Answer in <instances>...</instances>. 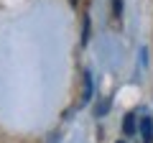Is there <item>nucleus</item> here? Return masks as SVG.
Returning a JSON list of instances; mask_svg holds the SVG:
<instances>
[{
    "mask_svg": "<svg viewBox=\"0 0 153 143\" xmlns=\"http://www.w3.org/2000/svg\"><path fill=\"white\" fill-rule=\"evenodd\" d=\"M69 3H71V5H76V0H69Z\"/></svg>",
    "mask_w": 153,
    "mask_h": 143,
    "instance_id": "obj_4",
    "label": "nucleus"
},
{
    "mask_svg": "<svg viewBox=\"0 0 153 143\" xmlns=\"http://www.w3.org/2000/svg\"><path fill=\"white\" fill-rule=\"evenodd\" d=\"M117 143H125V141H117Z\"/></svg>",
    "mask_w": 153,
    "mask_h": 143,
    "instance_id": "obj_5",
    "label": "nucleus"
},
{
    "mask_svg": "<svg viewBox=\"0 0 153 143\" xmlns=\"http://www.w3.org/2000/svg\"><path fill=\"white\" fill-rule=\"evenodd\" d=\"M123 130H125L128 136H133V130H135V112H128V115H125V123H123Z\"/></svg>",
    "mask_w": 153,
    "mask_h": 143,
    "instance_id": "obj_2",
    "label": "nucleus"
},
{
    "mask_svg": "<svg viewBox=\"0 0 153 143\" xmlns=\"http://www.w3.org/2000/svg\"><path fill=\"white\" fill-rule=\"evenodd\" d=\"M112 13H115V18L123 16V3H120V0H112Z\"/></svg>",
    "mask_w": 153,
    "mask_h": 143,
    "instance_id": "obj_3",
    "label": "nucleus"
},
{
    "mask_svg": "<svg viewBox=\"0 0 153 143\" xmlns=\"http://www.w3.org/2000/svg\"><path fill=\"white\" fill-rule=\"evenodd\" d=\"M140 138H143V143H153V120L151 118L140 120Z\"/></svg>",
    "mask_w": 153,
    "mask_h": 143,
    "instance_id": "obj_1",
    "label": "nucleus"
}]
</instances>
